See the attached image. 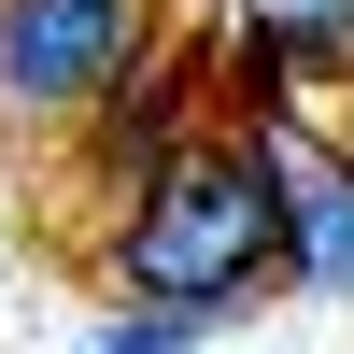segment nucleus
Returning a JSON list of instances; mask_svg holds the SVG:
<instances>
[{
	"mask_svg": "<svg viewBox=\"0 0 354 354\" xmlns=\"http://www.w3.org/2000/svg\"><path fill=\"white\" fill-rule=\"evenodd\" d=\"M113 283L170 312H241L270 283H298V185H283V113H255L241 142H170L128 185L113 227Z\"/></svg>",
	"mask_w": 354,
	"mask_h": 354,
	"instance_id": "1",
	"label": "nucleus"
},
{
	"mask_svg": "<svg viewBox=\"0 0 354 354\" xmlns=\"http://www.w3.org/2000/svg\"><path fill=\"white\" fill-rule=\"evenodd\" d=\"M156 0H0V113L43 128V113H100V85L142 57Z\"/></svg>",
	"mask_w": 354,
	"mask_h": 354,
	"instance_id": "2",
	"label": "nucleus"
},
{
	"mask_svg": "<svg viewBox=\"0 0 354 354\" xmlns=\"http://www.w3.org/2000/svg\"><path fill=\"white\" fill-rule=\"evenodd\" d=\"M185 100H198V71H185V57H156V43L100 85V170H113V185H142V170L185 142Z\"/></svg>",
	"mask_w": 354,
	"mask_h": 354,
	"instance_id": "3",
	"label": "nucleus"
},
{
	"mask_svg": "<svg viewBox=\"0 0 354 354\" xmlns=\"http://www.w3.org/2000/svg\"><path fill=\"white\" fill-rule=\"evenodd\" d=\"M283 185H298V283L340 298V283H354V156L283 128Z\"/></svg>",
	"mask_w": 354,
	"mask_h": 354,
	"instance_id": "4",
	"label": "nucleus"
},
{
	"mask_svg": "<svg viewBox=\"0 0 354 354\" xmlns=\"http://www.w3.org/2000/svg\"><path fill=\"white\" fill-rule=\"evenodd\" d=\"M198 326H213V312H170V298H128V312H113V326L85 340V354H185Z\"/></svg>",
	"mask_w": 354,
	"mask_h": 354,
	"instance_id": "5",
	"label": "nucleus"
},
{
	"mask_svg": "<svg viewBox=\"0 0 354 354\" xmlns=\"http://www.w3.org/2000/svg\"><path fill=\"white\" fill-rule=\"evenodd\" d=\"M340 156H354V113H340Z\"/></svg>",
	"mask_w": 354,
	"mask_h": 354,
	"instance_id": "6",
	"label": "nucleus"
}]
</instances>
